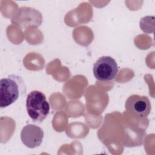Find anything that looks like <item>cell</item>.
Returning <instances> with one entry per match:
<instances>
[{"mask_svg": "<svg viewBox=\"0 0 155 155\" xmlns=\"http://www.w3.org/2000/svg\"><path fill=\"white\" fill-rule=\"evenodd\" d=\"M26 87L22 78L11 74L0 81V107L5 108L14 103L25 94Z\"/></svg>", "mask_w": 155, "mask_h": 155, "instance_id": "1", "label": "cell"}, {"mask_svg": "<svg viewBox=\"0 0 155 155\" xmlns=\"http://www.w3.org/2000/svg\"><path fill=\"white\" fill-rule=\"evenodd\" d=\"M50 108V104L42 92L34 90L27 95L26 109L33 122H42L49 114Z\"/></svg>", "mask_w": 155, "mask_h": 155, "instance_id": "2", "label": "cell"}, {"mask_svg": "<svg viewBox=\"0 0 155 155\" xmlns=\"http://www.w3.org/2000/svg\"><path fill=\"white\" fill-rule=\"evenodd\" d=\"M93 71L94 76L99 81H111L117 74L118 65L113 58L102 56L94 63Z\"/></svg>", "mask_w": 155, "mask_h": 155, "instance_id": "3", "label": "cell"}, {"mask_svg": "<svg viewBox=\"0 0 155 155\" xmlns=\"http://www.w3.org/2000/svg\"><path fill=\"white\" fill-rule=\"evenodd\" d=\"M42 15L37 10L22 7L18 9L12 19V22L21 28L38 27L42 23Z\"/></svg>", "mask_w": 155, "mask_h": 155, "instance_id": "4", "label": "cell"}, {"mask_svg": "<svg viewBox=\"0 0 155 155\" xmlns=\"http://www.w3.org/2000/svg\"><path fill=\"white\" fill-rule=\"evenodd\" d=\"M126 110L139 117H147L151 111V103L146 96L133 94L130 96L125 101Z\"/></svg>", "mask_w": 155, "mask_h": 155, "instance_id": "5", "label": "cell"}, {"mask_svg": "<svg viewBox=\"0 0 155 155\" xmlns=\"http://www.w3.org/2000/svg\"><path fill=\"white\" fill-rule=\"evenodd\" d=\"M20 136L25 146L29 148H35L42 143L44 131L41 127L36 125L27 124L22 129Z\"/></svg>", "mask_w": 155, "mask_h": 155, "instance_id": "6", "label": "cell"}]
</instances>
